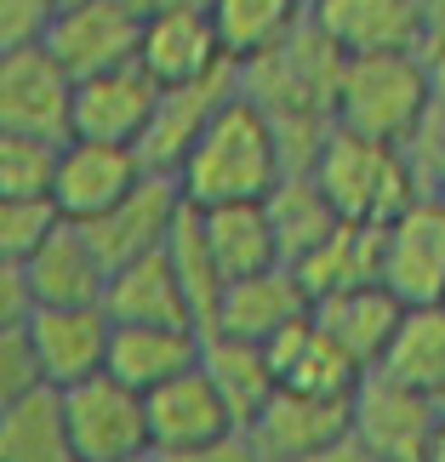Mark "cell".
<instances>
[{
  "instance_id": "cell-42",
  "label": "cell",
  "mask_w": 445,
  "mask_h": 462,
  "mask_svg": "<svg viewBox=\"0 0 445 462\" xmlns=\"http://www.w3.org/2000/svg\"><path fill=\"white\" fill-rule=\"evenodd\" d=\"M126 462H160V451H144V457H126Z\"/></svg>"
},
{
  "instance_id": "cell-44",
  "label": "cell",
  "mask_w": 445,
  "mask_h": 462,
  "mask_svg": "<svg viewBox=\"0 0 445 462\" xmlns=\"http://www.w3.org/2000/svg\"><path fill=\"white\" fill-rule=\"evenodd\" d=\"M257 462H263V457H257Z\"/></svg>"
},
{
  "instance_id": "cell-16",
  "label": "cell",
  "mask_w": 445,
  "mask_h": 462,
  "mask_svg": "<svg viewBox=\"0 0 445 462\" xmlns=\"http://www.w3.org/2000/svg\"><path fill=\"white\" fill-rule=\"evenodd\" d=\"M29 337L41 348V365L51 388H75L109 371V343H115V319L103 303L92 309H34Z\"/></svg>"
},
{
  "instance_id": "cell-7",
  "label": "cell",
  "mask_w": 445,
  "mask_h": 462,
  "mask_svg": "<svg viewBox=\"0 0 445 462\" xmlns=\"http://www.w3.org/2000/svg\"><path fill=\"white\" fill-rule=\"evenodd\" d=\"M309 23L343 58L429 51V0H309Z\"/></svg>"
},
{
  "instance_id": "cell-21",
  "label": "cell",
  "mask_w": 445,
  "mask_h": 462,
  "mask_svg": "<svg viewBox=\"0 0 445 462\" xmlns=\"http://www.w3.org/2000/svg\"><path fill=\"white\" fill-rule=\"evenodd\" d=\"M103 309H109L115 326H200L194 297L183 286V274H177L172 252H154V257H137L126 269H115Z\"/></svg>"
},
{
  "instance_id": "cell-1",
  "label": "cell",
  "mask_w": 445,
  "mask_h": 462,
  "mask_svg": "<svg viewBox=\"0 0 445 462\" xmlns=\"http://www.w3.org/2000/svg\"><path fill=\"white\" fill-rule=\"evenodd\" d=\"M286 177H292L286 137H280L274 115L240 86V92L211 115V126H206L200 143H194V154L183 160L177 183H183L189 206L223 211V206H263Z\"/></svg>"
},
{
  "instance_id": "cell-30",
  "label": "cell",
  "mask_w": 445,
  "mask_h": 462,
  "mask_svg": "<svg viewBox=\"0 0 445 462\" xmlns=\"http://www.w3.org/2000/svg\"><path fill=\"white\" fill-rule=\"evenodd\" d=\"M263 206H269V217H274V228H280L286 263L309 257L314 245H320V240H331V228L343 223V217H337V206L326 200V189L314 183V171H292Z\"/></svg>"
},
{
  "instance_id": "cell-5",
  "label": "cell",
  "mask_w": 445,
  "mask_h": 462,
  "mask_svg": "<svg viewBox=\"0 0 445 462\" xmlns=\"http://www.w3.org/2000/svg\"><path fill=\"white\" fill-rule=\"evenodd\" d=\"M69 405V434H75V457L80 462H126L154 451L149 439V394H137L132 383L120 377H92L63 388Z\"/></svg>"
},
{
  "instance_id": "cell-25",
  "label": "cell",
  "mask_w": 445,
  "mask_h": 462,
  "mask_svg": "<svg viewBox=\"0 0 445 462\" xmlns=\"http://www.w3.org/2000/svg\"><path fill=\"white\" fill-rule=\"evenodd\" d=\"M200 365L211 371V383L223 388V400L235 405L240 429H252L263 417V405L280 394V365L269 343H246V337H223V331H206V354Z\"/></svg>"
},
{
  "instance_id": "cell-28",
  "label": "cell",
  "mask_w": 445,
  "mask_h": 462,
  "mask_svg": "<svg viewBox=\"0 0 445 462\" xmlns=\"http://www.w3.org/2000/svg\"><path fill=\"white\" fill-rule=\"evenodd\" d=\"M206 235H211V252H218V269H223L228 286L252 280V274H269V269H286V245H280L269 206L206 211Z\"/></svg>"
},
{
  "instance_id": "cell-11",
  "label": "cell",
  "mask_w": 445,
  "mask_h": 462,
  "mask_svg": "<svg viewBox=\"0 0 445 462\" xmlns=\"http://www.w3.org/2000/svg\"><path fill=\"white\" fill-rule=\"evenodd\" d=\"M149 177L144 154L126 143H92V137H69L63 143V166H58V189L51 200L69 223H97L103 211H115L126 194Z\"/></svg>"
},
{
  "instance_id": "cell-35",
  "label": "cell",
  "mask_w": 445,
  "mask_h": 462,
  "mask_svg": "<svg viewBox=\"0 0 445 462\" xmlns=\"http://www.w3.org/2000/svg\"><path fill=\"white\" fill-rule=\"evenodd\" d=\"M405 154H412L417 189L429 194V200H445V103H434V109H429V120L412 132Z\"/></svg>"
},
{
  "instance_id": "cell-12",
  "label": "cell",
  "mask_w": 445,
  "mask_h": 462,
  "mask_svg": "<svg viewBox=\"0 0 445 462\" xmlns=\"http://www.w3.org/2000/svg\"><path fill=\"white\" fill-rule=\"evenodd\" d=\"M183 206H189L183 200V183H177V177L149 171L115 211H103L97 223H80V228L97 240V252L109 257V269H126V263H137V257L166 252L172 235H177Z\"/></svg>"
},
{
  "instance_id": "cell-14",
  "label": "cell",
  "mask_w": 445,
  "mask_h": 462,
  "mask_svg": "<svg viewBox=\"0 0 445 462\" xmlns=\"http://www.w3.org/2000/svg\"><path fill=\"white\" fill-rule=\"evenodd\" d=\"M228 434H246L235 405L223 400V388L211 383L206 365L183 371V377L160 383L149 394V439L154 451H194V446H218Z\"/></svg>"
},
{
  "instance_id": "cell-41",
  "label": "cell",
  "mask_w": 445,
  "mask_h": 462,
  "mask_svg": "<svg viewBox=\"0 0 445 462\" xmlns=\"http://www.w3.org/2000/svg\"><path fill=\"white\" fill-rule=\"evenodd\" d=\"M422 462H445V417H440V429H434V439H429V457Z\"/></svg>"
},
{
  "instance_id": "cell-32",
  "label": "cell",
  "mask_w": 445,
  "mask_h": 462,
  "mask_svg": "<svg viewBox=\"0 0 445 462\" xmlns=\"http://www.w3.org/2000/svg\"><path fill=\"white\" fill-rule=\"evenodd\" d=\"M58 166H63L58 137L0 132V200H51Z\"/></svg>"
},
{
  "instance_id": "cell-8",
  "label": "cell",
  "mask_w": 445,
  "mask_h": 462,
  "mask_svg": "<svg viewBox=\"0 0 445 462\" xmlns=\"http://www.w3.org/2000/svg\"><path fill=\"white\" fill-rule=\"evenodd\" d=\"M383 286L405 309L445 303V200L417 194L383 228Z\"/></svg>"
},
{
  "instance_id": "cell-27",
  "label": "cell",
  "mask_w": 445,
  "mask_h": 462,
  "mask_svg": "<svg viewBox=\"0 0 445 462\" xmlns=\"http://www.w3.org/2000/svg\"><path fill=\"white\" fill-rule=\"evenodd\" d=\"M206 6H211L218 34H223L228 63H240V69L280 51L309 23V0H206Z\"/></svg>"
},
{
  "instance_id": "cell-37",
  "label": "cell",
  "mask_w": 445,
  "mask_h": 462,
  "mask_svg": "<svg viewBox=\"0 0 445 462\" xmlns=\"http://www.w3.org/2000/svg\"><path fill=\"white\" fill-rule=\"evenodd\" d=\"M160 462H257L252 434H228L218 446H194V451H160Z\"/></svg>"
},
{
  "instance_id": "cell-38",
  "label": "cell",
  "mask_w": 445,
  "mask_h": 462,
  "mask_svg": "<svg viewBox=\"0 0 445 462\" xmlns=\"http://www.w3.org/2000/svg\"><path fill=\"white\" fill-rule=\"evenodd\" d=\"M309 462H388V457H383V451H371L360 434H343V439H331L326 451H314Z\"/></svg>"
},
{
  "instance_id": "cell-34",
  "label": "cell",
  "mask_w": 445,
  "mask_h": 462,
  "mask_svg": "<svg viewBox=\"0 0 445 462\" xmlns=\"http://www.w3.org/2000/svg\"><path fill=\"white\" fill-rule=\"evenodd\" d=\"M34 388H51L41 348H34L29 326H0V405L34 394Z\"/></svg>"
},
{
  "instance_id": "cell-4",
  "label": "cell",
  "mask_w": 445,
  "mask_h": 462,
  "mask_svg": "<svg viewBox=\"0 0 445 462\" xmlns=\"http://www.w3.org/2000/svg\"><path fill=\"white\" fill-rule=\"evenodd\" d=\"M75 75L51 58L46 41L0 51V132L23 137H75Z\"/></svg>"
},
{
  "instance_id": "cell-29",
  "label": "cell",
  "mask_w": 445,
  "mask_h": 462,
  "mask_svg": "<svg viewBox=\"0 0 445 462\" xmlns=\"http://www.w3.org/2000/svg\"><path fill=\"white\" fill-rule=\"evenodd\" d=\"M377 371L405 388H417V394H429V400H445V303L405 309Z\"/></svg>"
},
{
  "instance_id": "cell-18",
  "label": "cell",
  "mask_w": 445,
  "mask_h": 462,
  "mask_svg": "<svg viewBox=\"0 0 445 462\" xmlns=\"http://www.w3.org/2000/svg\"><path fill=\"white\" fill-rule=\"evenodd\" d=\"M29 286H34V303L41 309H92L109 297V257L97 252V240L86 235L80 223H63L41 252L23 263Z\"/></svg>"
},
{
  "instance_id": "cell-13",
  "label": "cell",
  "mask_w": 445,
  "mask_h": 462,
  "mask_svg": "<svg viewBox=\"0 0 445 462\" xmlns=\"http://www.w3.org/2000/svg\"><path fill=\"white\" fill-rule=\"evenodd\" d=\"M166 97L144 63L109 69V75H92L75 86V137H92V143H126L137 149L149 137V120Z\"/></svg>"
},
{
  "instance_id": "cell-26",
  "label": "cell",
  "mask_w": 445,
  "mask_h": 462,
  "mask_svg": "<svg viewBox=\"0 0 445 462\" xmlns=\"http://www.w3.org/2000/svg\"><path fill=\"white\" fill-rule=\"evenodd\" d=\"M0 462H80L63 388H34V394L0 405Z\"/></svg>"
},
{
  "instance_id": "cell-43",
  "label": "cell",
  "mask_w": 445,
  "mask_h": 462,
  "mask_svg": "<svg viewBox=\"0 0 445 462\" xmlns=\"http://www.w3.org/2000/svg\"><path fill=\"white\" fill-rule=\"evenodd\" d=\"M63 6H75V0H63Z\"/></svg>"
},
{
  "instance_id": "cell-19",
  "label": "cell",
  "mask_w": 445,
  "mask_h": 462,
  "mask_svg": "<svg viewBox=\"0 0 445 462\" xmlns=\"http://www.w3.org/2000/svg\"><path fill=\"white\" fill-rule=\"evenodd\" d=\"M314 314V297L309 286L297 280V269H269V274H252V280H235L223 291L218 314H211L206 331H223V337H246V343H274L280 331H292L297 319Z\"/></svg>"
},
{
  "instance_id": "cell-22",
  "label": "cell",
  "mask_w": 445,
  "mask_h": 462,
  "mask_svg": "<svg viewBox=\"0 0 445 462\" xmlns=\"http://www.w3.org/2000/svg\"><path fill=\"white\" fill-rule=\"evenodd\" d=\"M206 331L200 326H115L109 343V377L132 383L137 394H154L160 383L200 365Z\"/></svg>"
},
{
  "instance_id": "cell-36",
  "label": "cell",
  "mask_w": 445,
  "mask_h": 462,
  "mask_svg": "<svg viewBox=\"0 0 445 462\" xmlns=\"http://www.w3.org/2000/svg\"><path fill=\"white\" fill-rule=\"evenodd\" d=\"M58 12H63V0H0V51L46 41Z\"/></svg>"
},
{
  "instance_id": "cell-33",
  "label": "cell",
  "mask_w": 445,
  "mask_h": 462,
  "mask_svg": "<svg viewBox=\"0 0 445 462\" xmlns=\"http://www.w3.org/2000/svg\"><path fill=\"white\" fill-rule=\"evenodd\" d=\"M69 217L58 211V200H0V263H23L58 235Z\"/></svg>"
},
{
  "instance_id": "cell-2",
  "label": "cell",
  "mask_w": 445,
  "mask_h": 462,
  "mask_svg": "<svg viewBox=\"0 0 445 462\" xmlns=\"http://www.w3.org/2000/svg\"><path fill=\"white\" fill-rule=\"evenodd\" d=\"M434 109V58L429 51H377L343 58L337 69L331 120L343 132H366L383 143H412V132Z\"/></svg>"
},
{
  "instance_id": "cell-15",
  "label": "cell",
  "mask_w": 445,
  "mask_h": 462,
  "mask_svg": "<svg viewBox=\"0 0 445 462\" xmlns=\"http://www.w3.org/2000/svg\"><path fill=\"white\" fill-rule=\"evenodd\" d=\"M246 434H252L263 462H309L314 451H326L331 439L354 434V400H326V394H302V388H280Z\"/></svg>"
},
{
  "instance_id": "cell-40",
  "label": "cell",
  "mask_w": 445,
  "mask_h": 462,
  "mask_svg": "<svg viewBox=\"0 0 445 462\" xmlns=\"http://www.w3.org/2000/svg\"><path fill=\"white\" fill-rule=\"evenodd\" d=\"M434 58V103H445V51H429Z\"/></svg>"
},
{
  "instance_id": "cell-24",
  "label": "cell",
  "mask_w": 445,
  "mask_h": 462,
  "mask_svg": "<svg viewBox=\"0 0 445 462\" xmlns=\"http://www.w3.org/2000/svg\"><path fill=\"white\" fill-rule=\"evenodd\" d=\"M297 280L309 286L314 303H326L337 291H354V286H377L383 280V228L371 223H337L331 240H320L309 257L292 263Z\"/></svg>"
},
{
  "instance_id": "cell-23",
  "label": "cell",
  "mask_w": 445,
  "mask_h": 462,
  "mask_svg": "<svg viewBox=\"0 0 445 462\" xmlns=\"http://www.w3.org/2000/svg\"><path fill=\"white\" fill-rule=\"evenodd\" d=\"M314 319L366 371H377L388 343H394V331H400V319H405V303L377 280V286H354V291H337V297H326V303H314Z\"/></svg>"
},
{
  "instance_id": "cell-39",
  "label": "cell",
  "mask_w": 445,
  "mask_h": 462,
  "mask_svg": "<svg viewBox=\"0 0 445 462\" xmlns=\"http://www.w3.org/2000/svg\"><path fill=\"white\" fill-rule=\"evenodd\" d=\"M429 51H445V0H429Z\"/></svg>"
},
{
  "instance_id": "cell-31",
  "label": "cell",
  "mask_w": 445,
  "mask_h": 462,
  "mask_svg": "<svg viewBox=\"0 0 445 462\" xmlns=\"http://www.w3.org/2000/svg\"><path fill=\"white\" fill-rule=\"evenodd\" d=\"M172 263L177 274H183V286L194 297V314H200V326H211V314H218L228 280L218 269V252H211V235H206V211L200 206H183V217H177V235H172Z\"/></svg>"
},
{
  "instance_id": "cell-20",
  "label": "cell",
  "mask_w": 445,
  "mask_h": 462,
  "mask_svg": "<svg viewBox=\"0 0 445 462\" xmlns=\"http://www.w3.org/2000/svg\"><path fill=\"white\" fill-rule=\"evenodd\" d=\"M274 365H280V388H302V394H326V400H354L371 371L320 326V319H297L292 331H280L274 343Z\"/></svg>"
},
{
  "instance_id": "cell-9",
  "label": "cell",
  "mask_w": 445,
  "mask_h": 462,
  "mask_svg": "<svg viewBox=\"0 0 445 462\" xmlns=\"http://www.w3.org/2000/svg\"><path fill=\"white\" fill-rule=\"evenodd\" d=\"M137 63H144L166 92H172V86H200L211 75H223V69H240V63H228L223 34H218V23H211L206 0L149 12L144 17V51H137Z\"/></svg>"
},
{
  "instance_id": "cell-10",
  "label": "cell",
  "mask_w": 445,
  "mask_h": 462,
  "mask_svg": "<svg viewBox=\"0 0 445 462\" xmlns=\"http://www.w3.org/2000/svg\"><path fill=\"white\" fill-rule=\"evenodd\" d=\"M440 417H445V400L417 394V388L383 377V371H371L360 383V394H354V434L371 451H383L388 462H422L429 457Z\"/></svg>"
},
{
  "instance_id": "cell-3",
  "label": "cell",
  "mask_w": 445,
  "mask_h": 462,
  "mask_svg": "<svg viewBox=\"0 0 445 462\" xmlns=\"http://www.w3.org/2000/svg\"><path fill=\"white\" fill-rule=\"evenodd\" d=\"M309 171H314V183L326 189V200L337 206L343 223L388 228L422 194L405 143H383V137L343 132V126H331V137L320 143Z\"/></svg>"
},
{
  "instance_id": "cell-17",
  "label": "cell",
  "mask_w": 445,
  "mask_h": 462,
  "mask_svg": "<svg viewBox=\"0 0 445 462\" xmlns=\"http://www.w3.org/2000/svg\"><path fill=\"white\" fill-rule=\"evenodd\" d=\"M235 92H240V69H223V75H211L200 86H172V92L160 97L154 120H149V137L137 143L144 166L160 171V177H177V171H183V160L194 154V143L206 137L211 115H218Z\"/></svg>"
},
{
  "instance_id": "cell-6",
  "label": "cell",
  "mask_w": 445,
  "mask_h": 462,
  "mask_svg": "<svg viewBox=\"0 0 445 462\" xmlns=\"http://www.w3.org/2000/svg\"><path fill=\"white\" fill-rule=\"evenodd\" d=\"M46 46L75 80L109 75V69L137 63L144 51V12L132 0H75L51 17Z\"/></svg>"
}]
</instances>
